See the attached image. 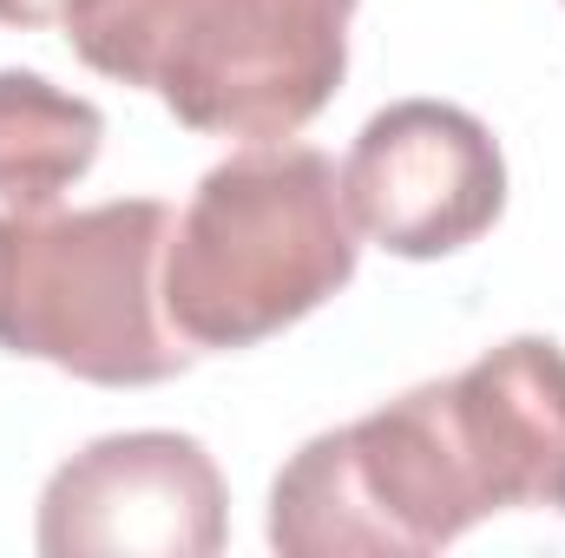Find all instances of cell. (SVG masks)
Here are the masks:
<instances>
[{
	"instance_id": "cell-1",
	"label": "cell",
	"mask_w": 565,
	"mask_h": 558,
	"mask_svg": "<svg viewBox=\"0 0 565 558\" xmlns=\"http://www.w3.org/2000/svg\"><path fill=\"white\" fill-rule=\"evenodd\" d=\"M493 513L565 519V348L553 335H513L460 375L302 440L270 486V546L422 558Z\"/></svg>"
},
{
	"instance_id": "cell-2",
	"label": "cell",
	"mask_w": 565,
	"mask_h": 558,
	"mask_svg": "<svg viewBox=\"0 0 565 558\" xmlns=\"http://www.w3.org/2000/svg\"><path fill=\"white\" fill-rule=\"evenodd\" d=\"M362 0H73V53L204 139H296L349 79Z\"/></svg>"
},
{
	"instance_id": "cell-3",
	"label": "cell",
	"mask_w": 565,
	"mask_h": 558,
	"mask_svg": "<svg viewBox=\"0 0 565 558\" xmlns=\"http://www.w3.org/2000/svg\"><path fill=\"white\" fill-rule=\"evenodd\" d=\"M362 230L316 144H244L211 164L164 244V315L204 348H257L355 282Z\"/></svg>"
},
{
	"instance_id": "cell-4",
	"label": "cell",
	"mask_w": 565,
	"mask_h": 558,
	"mask_svg": "<svg viewBox=\"0 0 565 558\" xmlns=\"http://www.w3.org/2000/svg\"><path fill=\"white\" fill-rule=\"evenodd\" d=\"M171 204L0 211V348L93 388L178 382L198 348L164 315Z\"/></svg>"
},
{
	"instance_id": "cell-5",
	"label": "cell",
	"mask_w": 565,
	"mask_h": 558,
	"mask_svg": "<svg viewBox=\"0 0 565 558\" xmlns=\"http://www.w3.org/2000/svg\"><path fill=\"white\" fill-rule=\"evenodd\" d=\"M224 539V473L204 440L171 427L86 440L40 493L46 558H211Z\"/></svg>"
},
{
	"instance_id": "cell-6",
	"label": "cell",
	"mask_w": 565,
	"mask_h": 558,
	"mask_svg": "<svg viewBox=\"0 0 565 558\" xmlns=\"http://www.w3.org/2000/svg\"><path fill=\"white\" fill-rule=\"evenodd\" d=\"M342 197L369 244L408 264H434L480 244L500 224L507 158L467 106L395 99L349 144Z\"/></svg>"
},
{
	"instance_id": "cell-7",
	"label": "cell",
	"mask_w": 565,
	"mask_h": 558,
	"mask_svg": "<svg viewBox=\"0 0 565 558\" xmlns=\"http://www.w3.org/2000/svg\"><path fill=\"white\" fill-rule=\"evenodd\" d=\"M106 144V112L46 73H0V211L60 204Z\"/></svg>"
},
{
	"instance_id": "cell-8",
	"label": "cell",
	"mask_w": 565,
	"mask_h": 558,
	"mask_svg": "<svg viewBox=\"0 0 565 558\" xmlns=\"http://www.w3.org/2000/svg\"><path fill=\"white\" fill-rule=\"evenodd\" d=\"M66 7H73V0H0V26H20V33H33V26H60Z\"/></svg>"
}]
</instances>
